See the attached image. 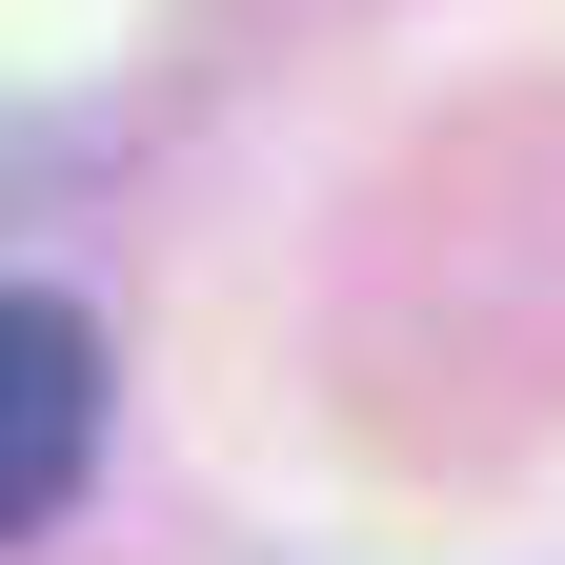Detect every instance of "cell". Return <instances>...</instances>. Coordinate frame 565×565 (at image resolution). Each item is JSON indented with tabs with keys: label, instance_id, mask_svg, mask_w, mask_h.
<instances>
[{
	"label": "cell",
	"instance_id": "1",
	"mask_svg": "<svg viewBox=\"0 0 565 565\" xmlns=\"http://www.w3.org/2000/svg\"><path fill=\"white\" fill-rule=\"evenodd\" d=\"M102 465V323L61 282H0V545H41Z\"/></svg>",
	"mask_w": 565,
	"mask_h": 565
}]
</instances>
